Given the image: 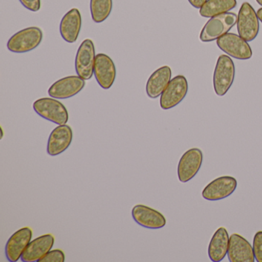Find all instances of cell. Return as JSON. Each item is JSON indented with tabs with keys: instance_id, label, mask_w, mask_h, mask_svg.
<instances>
[{
	"instance_id": "cell-1",
	"label": "cell",
	"mask_w": 262,
	"mask_h": 262,
	"mask_svg": "<svg viewBox=\"0 0 262 262\" xmlns=\"http://www.w3.org/2000/svg\"><path fill=\"white\" fill-rule=\"evenodd\" d=\"M43 39L39 27H31L15 33L7 42V49L12 53H25L37 48Z\"/></svg>"
},
{
	"instance_id": "cell-2",
	"label": "cell",
	"mask_w": 262,
	"mask_h": 262,
	"mask_svg": "<svg viewBox=\"0 0 262 262\" xmlns=\"http://www.w3.org/2000/svg\"><path fill=\"white\" fill-rule=\"evenodd\" d=\"M237 15L230 12L211 17L201 32L200 40L203 42L217 40L228 33L237 24Z\"/></svg>"
},
{
	"instance_id": "cell-3",
	"label": "cell",
	"mask_w": 262,
	"mask_h": 262,
	"mask_svg": "<svg viewBox=\"0 0 262 262\" xmlns=\"http://www.w3.org/2000/svg\"><path fill=\"white\" fill-rule=\"evenodd\" d=\"M235 76V67L232 59L222 55L217 59L213 76V85L215 94L224 96L232 85Z\"/></svg>"
},
{
	"instance_id": "cell-4",
	"label": "cell",
	"mask_w": 262,
	"mask_h": 262,
	"mask_svg": "<svg viewBox=\"0 0 262 262\" xmlns=\"http://www.w3.org/2000/svg\"><path fill=\"white\" fill-rule=\"evenodd\" d=\"M33 110L39 116L56 125H66L68 122V110L54 98L37 99L33 103Z\"/></svg>"
},
{
	"instance_id": "cell-5",
	"label": "cell",
	"mask_w": 262,
	"mask_h": 262,
	"mask_svg": "<svg viewBox=\"0 0 262 262\" xmlns=\"http://www.w3.org/2000/svg\"><path fill=\"white\" fill-rule=\"evenodd\" d=\"M259 19L257 13L249 3H244L237 15V33L247 42L254 40L259 33Z\"/></svg>"
},
{
	"instance_id": "cell-6",
	"label": "cell",
	"mask_w": 262,
	"mask_h": 262,
	"mask_svg": "<svg viewBox=\"0 0 262 262\" xmlns=\"http://www.w3.org/2000/svg\"><path fill=\"white\" fill-rule=\"evenodd\" d=\"M96 56L94 42L91 39H85L78 49L75 60L76 73L84 80H90L94 75Z\"/></svg>"
},
{
	"instance_id": "cell-7",
	"label": "cell",
	"mask_w": 262,
	"mask_h": 262,
	"mask_svg": "<svg viewBox=\"0 0 262 262\" xmlns=\"http://www.w3.org/2000/svg\"><path fill=\"white\" fill-rule=\"evenodd\" d=\"M188 91V80L185 76L179 75L173 78L161 95V108L168 110L177 106L185 99Z\"/></svg>"
},
{
	"instance_id": "cell-8",
	"label": "cell",
	"mask_w": 262,
	"mask_h": 262,
	"mask_svg": "<svg viewBox=\"0 0 262 262\" xmlns=\"http://www.w3.org/2000/svg\"><path fill=\"white\" fill-rule=\"evenodd\" d=\"M217 46L234 59L247 60L252 57V50L246 40L234 33H226L217 39Z\"/></svg>"
},
{
	"instance_id": "cell-9",
	"label": "cell",
	"mask_w": 262,
	"mask_h": 262,
	"mask_svg": "<svg viewBox=\"0 0 262 262\" xmlns=\"http://www.w3.org/2000/svg\"><path fill=\"white\" fill-rule=\"evenodd\" d=\"M203 162V153L198 148L185 151L178 165V177L182 183H186L198 174Z\"/></svg>"
},
{
	"instance_id": "cell-10",
	"label": "cell",
	"mask_w": 262,
	"mask_h": 262,
	"mask_svg": "<svg viewBox=\"0 0 262 262\" xmlns=\"http://www.w3.org/2000/svg\"><path fill=\"white\" fill-rule=\"evenodd\" d=\"M237 186V182L231 176H222L211 181L204 188L202 197L208 201L215 202L231 195Z\"/></svg>"
},
{
	"instance_id": "cell-11",
	"label": "cell",
	"mask_w": 262,
	"mask_h": 262,
	"mask_svg": "<svg viewBox=\"0 0 262 262\" xmlns=\"http://www.w3.org/2000/svg\"><path fill=\"white\" fill-rule=\"evenodd\" d=\"M33 238V230L24 227L12 234L5 248L6 257L10 262H16L21 259Z\"/></svg>"
},
{
	"instance_id": "cell-12",
	"label": "cell",
	"mask_w": 262,
	"mask_h": 262,
	"mask_svg": "<svg viewBox=\"0 0 262 262\" xmlns=\"http://www.w3.org/2000/svg\"><path fill=\"white\" fill-rule=\"evenodd\" d=\"M85 81L79 76L62 78L50 86L48 90L49 95L54 99H70L83 90L85 85Z\"/></svg>"
},
{
	"instance_id": "cell-13",
	"label": "cell",
	"mask_w": 262,
	"mask_h": 262,
	"mask_svg": "<svg viewBox=\"0 0 262 262\" xmlns=\"http://www.w3.org/2000/svg\"><path fill=\"white\" fill-rule=\"evenodd\" d=\"M135 222L148 229H159L166 225L165 216L157 210L144 205H137L132 210Z\"/></svg>"
},
{
	"instance_id": "cell-14",
	"label": "cell",
	"mask_w": 262,
	"mask_h": 262,
	"mask_svg": "<svg viewBox=\"0 0 262 262\" xmlns=\"http://www.w3.org/2000/svg\"><path fill=\"white\" fill-rule=\"evenodd\" d=\"M94 76L98 84L103 90H110L113 86L116 78V68L110 56L104 53L96 55Z\"/></svg>"
},
{
	"instance_id": "cell-15",
	"label": "cell",
	"mask_w": 262,
	"mask_h": 262,
	"mask_svg": "<svg viewBox=\"0 0 262 262\" xmlns=\"http://www.w3.org/2000/svg\"><path fill=\"white\" fill-rule=\"evenodd\" d=\"M73 133L70 125H61L52 131L47 143L49 156H56L68 149L73 142Z\"/></svg>"
},
{
	"instance_id": "cell-16",
	"label": "cell",
	"mask_w": 262,
	"mask_h": 262,
	"mask_svg": "<svg viewBox=\"0 0 262 262\" xmlns=\"http://www.w3.org/2000/svg\"><path fill=\"white\" fill-rule=\"evenodd\" d=\"M228 257L231 262H254L255 260L253 246L237 233L230 237Z\"/></svg>"
},
{
	"instance_id": "cell-17",
	"label": "cell",
	"mask_w": 262,
	"mask_h": 262,
	"mask_svg": "<svg viewBox=\"0 0 262 262\" xmlns=\"http://www.w3.org/2000/svg\"><path fill=\"white\" fill-rule=\"evenodd\" d=\"M54 243L55 237L52 234H43L33 239L23 254L21 260L24 262H39L51 251Z\"/></svg>"
},
{
	"instance_id": "cell-18",
	"label": "cell",
	"mask_w": 262,
	"mask_h": 262,
	"mask_svg": "<svg viewBox=\"0 0 262 262\" xmlns=\"http://www.w3.org/2000/svg\"><path fill=\"white\" fill-rule=\"evenodd\" d=\"M82 27V16L78 9L73 8L62 17L59 26L61 36L66 42L74 43L77 41Z\"/></svg>"
},
{
	"instance_id": "cell-19",
	"label": "cell",
	"mask_w": 262,
	"mask_h": 262,
	"mask_svg": "<svg viewBox=\"0 0 262 262\" xmlns=\"http://www.w3.org/2000/svg\"><path fill=\"white\" fill-rule=\"evenodd\" d=\"M171 68L168 66H164L156 70L147 81V96L152 99L161 96L171 80Z\"/></svg>"
},
{
	"instance_id": "cell-20",
	"label": "cell",
	"mask_w": 262,
	"mask_h": 262,
	"mask_svg": "<svg viewBox=\"0 0 262 262\" xmlns=\"http://www.w3.org/2000/svg\"><path fill=\"white\" fill-rule=\"evenodd\" d=\"M230 237L224 227L216 230L208 245V254L211 261L219 262L228 254Z\"/></svg>"
},
{
	"instance_id": "cell-21",
	"label": "cell",
	"mask_w": 262,
	"mask_h": 262,
	"mask_svg": "<svg viewBox=\"0 0 262 262\" xmlns=\"http://www.w3.org/2000/svg\"><path fill=\"white\" fill-rule=\"evenodd\" d=\"M237 6V0H207L199 10L204 18H211L228 13Z\"/></svg>"
},
{
	"instance_id": "cell-22",
	"label": "cell",
	"mask_w": 262,
	"mask_h": 262,
	"mask_svg": "<svg viewBox=\"0 0 262 262\" xmlns=\"http://www.w3.org/2000/svg\"><path fill=\"white\" fill-rule=\"evenodd\" d=\"M113 10V0H90L92 19L101 24L108 19Z\"/></svg>"
},
{
	"instance_id": "cell-23",
	"label": "cell",
	"mask_w": 262,
	"mask_h": 262,
	"mask_svg": "<svg viewBox=\"0 0 262 262\" xmlns=\"http://www.w3.org/2000/svg\"><path fill=\"white\" fill-rule=\"evenodd\" d=\"M65 260L66 256L63 251L55 249L49 251L39 262H64Z\"/></svg>"
},
{
	"instance_id": "cell-24",
	"label": "cell",
	"mask_w": 262,
	"mask_h": 262,
	"mask_svg": "<svg viewBox=\"0 0 262 262\" xmlns=\"http://www.w3.org/2000/svg\"><path fill=\"white\" fill-rule=\"evenodd\" d=\"M253 251L257 262H262V231L255 233L253 239Z\"/></svg>"
},
{
	"instance_id": "cell-25",
	"label": "cell",
	"mask_w": 262,
	"mask_h": 262,
	"mask_svg": "<svg viewBox=\"0 0 262 262\" xmlns=\"http://www.w3.org/2000/svg\"><path fill=\"white\" fill-rule=\"evenodd\" d=\"M23 6L32 12H38L41 8V0H19Z\"/></svg>"
},
{
	"instance_id": "cell-26",
	"label": "cell",
	"mask_w": 262,
	"mask_h": 262,
	"mask_svg": "<svg viewBox=\"0 0 262 262\" xmlns=\"http://www.w3.org/2000/svg\"><path fill=\"white\" fill-rule=\"evenodd\" d=\"M189 4L196 9H201L207 2V0H188Z\"/></svg>"
},
{
	"instance_id": "cell-27",
	"label": "cell",
	"mask_w": 262,
	"mask_h": 262,
	"mask_svg": "<svg viewBox=\"0 0 262 262\" xmlns=\"http://www.w3.org/2000/svg\"><path fill=\"white\" fill-rule=\"evenodd\" d=\"M257 16H258L259 20H260L262 24V8H260L257 10Z\"/></svg>"
},
{
	"instance_id": "cell-28",
	"label": "cell",
	"mask_w": 262,
	"mask_h": 262,
	"mask_svg": "<svg viewBox=\"0 0 262 262\" xmlns=\"http://www.w3.org/2000/svg\"><path fill=\"white\" fill-rule=\"evenodd\" d=\"M4 138V129H3L2 127H1V138L0 139H2Z\"/></svg>"
},
{
	"instance_id": "cell-29",
	"label": "cell",
	"mask_w": 262,
	"mask_h": 262,
	"mask_svg": "<svg viewBox=\"0 0 262 262\" xmlns=\"http://www.w3.org/2000/svg\"><path fill=\"white\" fill-rule=\"evenodd\" d=\"M256 2L262 7V0H256Z\"/></svg>"
}]
</instances>
